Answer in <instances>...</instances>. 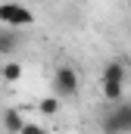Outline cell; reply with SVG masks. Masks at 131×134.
I'll return each mask as SVG.
<instances>
[{
  "label": "cell",
  "mask_w": 131,
  "mask_h": 134,
  "mask_svg": "<svg viewBox=\"0 0 131 134\" xmlns=\"http://www.w3.org/2000/svg\"><path fill=\"white\" fill-rule=\"evenodd\" d=\"M100 81H119V84H125V63H119V59H109V63L103 66Z\"/></svg>",
  "instance_id": "5b68a950"
},
{
  "label": "cell",
  "mask_w": 131,
  "mask_h": 134,
  "mask_svg": "<svg viewBox=\"0 0 131 134\" xmlns=\"http://www.w3.org/2000/svg\"><path fill=\"white\" fill-rule=\"evenodd\" d=\"M0 22L3 25H31L34 13L22 3H0Z\"/></svg>",
  "instance_id": "3957f363"
},
{
  "label": "cell",
  "mask_w": 131,
  "mask_h": 134,
  "mask_svg": "<svg viewBox=\"0 0 131 134\" xmlns=\"http://www.w3.org/2000/svg\"><path fill=\"white\" fill-rule=\"evenodd\" d=\"M0 75H3V81H9V84H13V81H19V78H22V66H19V63H6Z\"/></svg>",
  "instance_id": "ba28073f"
},
{
  "label": "cell",
  "mask_w": 131,
  "mask_h": 134,
  "mask_svg": "<svg viewBox=\"0 0 131 134\" xmlns=\"http://www.w3.org/2000/svg\"><path fill=\"white\" fill-rule=\"evenodd\" d=\"M100 87H103V97L109 103L119 106V100H125V84H119V81H100Z\"/></svg>",
  "instance_id": "8992f818"
},
{
  "label": "cell",
  "mask_w": 131,
  "mask_h": 134,
  "mask_svg": "<svg viewBox=\"0 0 131 134\" xmlns=\"http://www.w3.org/2000/svg\"><path fill=\"white\" fill-rule=\"evenodd\" d=\"M25 125H28V122H25V115H22L19 109H6V112H3V128L9 134H22Z\"/></svg>",
  "instance_id": "277c9868"
},
{
  "label": "cell",
  "mask_w": 131,
  "mask_h": 134,
  "mask_svg": "<svg viewBox=\"0 0 131 134\" xmlns=\"http://www.w3.org/2000/svg\"><path fill=\"white\" fill-rule=\"evenodd\" d=\"M56 112H59V97L56 94L41 100V115H56Z\"/></svg>",
  "instance_id": "9c48e42d"
},
{
  "label": "cell",
  "mask_w": 131,
  "mask_h": 134,
  "mask_svg": "<svg viewBox=\"0 0 131 134\" xmlns=\"http://www.w3.org/2000/svg\"><path fill=\"white\" fill-rule=\"evenodd\" d=\"M16 44H19V34L9 31V28H6V31L0 28V53H13V50H16Z\"/></svg>",
  "instance_id": "52a82bcc"
},
{
  "label": "cell",
  "mask_w": 131,
  "mask_h": 134,
  "mask_svg": "<svg viewBox=\"0 0 131 134\" xmlns=\"http://www.w3.org/2000/svg\"><path fill=\"white\" fill-rule=\"evenodd\" d=\"M103 131L106 134H128L131 131V103H119L112 112L103 115Z\"/></svg>",
  "instance_id": "7a4b0ae2"
},
{
  "label": "cell",
  "mask_w": 131,
  "mask_h": 134,
  "mask_svg": "<svg viewBox=\"0 0 131 134\" xmlns=\"http://www.w3.org/2000/svg\"><path fill=\"white\" fill-rule=\"evenodd\" d=\"M78 87H81V81H78V72H75L72 66H59L56 72H53V91H56L59 100L78 97Z\"/></svg>",
  "instance_id": "6da1fadb"
},
{
  "label": "cell",
  "mask_w": 131,
  "mask_h": 134,
  "mask_svg": "<svg viewBox=\"0 0 131 134\" xmlns=\"http://www.w3.org/2000/svg\"><path fill=\"white\" fill-rule=\"evenodd\" d=\"M22 134H47V128H44V125H37V122H28V125L22 128Z\"/></svg>",
  "instance_id": "30bf717a"
}]
</instances>
